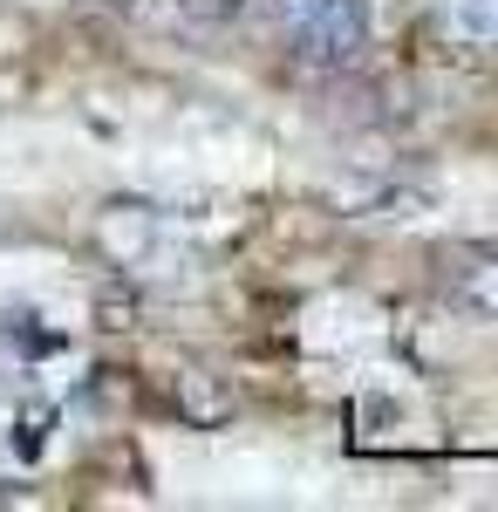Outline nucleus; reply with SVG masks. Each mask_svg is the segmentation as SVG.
Masks as SVG:
<instances>
[{
  "instance_id": "nucleus-1",
  "label": "nucleus",
  "mask_w": 498,
  "mask_h": 512,
  "mask_svg": "<svg viewBox=\"0 0 498 512\" xmlns=\"http://www.w3.org/2000/svg\"><path fill=\"white\" fill-rule=\"evenodd\" d=\"M273 21L314 69H348L369 48V0H273Z\"/></svg>"
},
{
  "instance_id": "nucleus-2",
  "label": "nucleus",
  "mask_w": 498,
  "mask_h": 512,
  "mask_svg": "<svg viewBox=\"0 0 498 512\" xmlns=\"http://www.w3.org/2000/svg\"><path fill=\"white\" fill-rule=\"evenodd\" d=\"M444 294L471 321H498V246H451L444 253Z\"/></svg>"
},
{
  "instance_id": "nucleus-3",
  "label": "nucleus",
  "mask_w": 498,
  "mask_h": 512,
  "mask_svg": "<svg viewBox=\"0 0 498 512\" xmlns=\"http://www.w3.org/2000/svg\"><path fill=\"white\" fill-rule=\"evenodd\" d=\"M130 21H151V28H226L246 0H103Z\"/></svg>"
},
{
  "instance_id": "nucleus-4",
  "label": "nucleus",
  "mask_w": 498,
  "mask_h": 512,
  "mask_svg": "<svg viewBox=\"0 0 498 512\" xmlns=\"http://www.w3.org/2000/svg\"><path fill=\"white\" fill-rule=\"evenodd\" d=\"M437 35L492 55L498 48V0H437Z\"/></svg>"
}]
</instances>
